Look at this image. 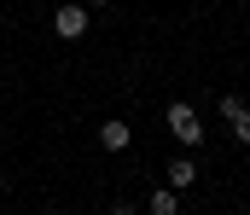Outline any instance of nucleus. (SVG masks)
Returning <instances> with one entry per match:
<instances>
[{"label": "nucleus", "mask_w": 250, "mask_h": 215, "mask_svg": "<svg viewBox=\"0 0 250 215\" xmlns=\"http://www.w3.org/2000/svg\"><path fill=\"white\" fill-rule=\"evenodd\" d=\"M163 122H169V134L187 145V151H198V145H204V117H198L192 105H181V99H175V105L163 111Z\"/></svg>", "instance_id": "nucleus-1"}, {"label": "nucleus", "mask_w": 250, "mask_h": 215, "mask_svg": "<svg viewBox=\"0 0 250 215\" xmlns=\"http://www.w3.org/2000/svg\"><path fill=\"white\" fill-rule=\"evenodd\" d=\"M87 18H93L87 6H59V12H53V29H59L64 41H82V35H87Z\"/></svg>", "instance_id": "nucleus-2"}, {"label": "nucleus", "mask_w": 250, "mask_h": 215, "mask_svg": "<svg viewBox=\"0 0 250 215\" xmlns=\"http://www.w3.org/2000/svg\"><path fill=\"white\" fill-rule=\"evenodd\" d=\"M192 180H198V163H192V157H175V163H169V192H187Z\"/></svg>", "instance_id": "nucleus-3"}, {"label": "nucleus", "mask_w": 250, "mask_h": 215, "mask_svg": "<svg viewBox=\"0 0 250 215\" xmlns=\"http://www.w3.org/2000/svg\"><path fill=\"white\" fill-rule=\"evenodd\" d=\"M99 145H105V151H123V145H128V122H123V117L99 122Z\"/></svg>", "instance_id": "nucleus-4"}, {"label": "nucleus", "mask_w": 250, "mask_h": 215, "mask_svg": "<svg viewBox=\"0 0 250 215\" xmlns=\"http://www.w3.org/2000/svg\"><path fill=\"white\" fill-rule=\"evenodd\" d=\"M146 204H151V215H181V192H169V186H157V192H151Z\"/></svg>", "instance_id": "nucleus-5"}, {"label": "nucleus", "mask_w": 250, "mask_h": 215, "mask_svg": "<svg viewBox=\"0 0 250 215\" xmlns=\"http://www.w3.org/2000/svg\"><path fill=\"white\" fill-rule=\"evenodd\" d=\"M111 215H134V204H117V210H111Z\"/></svg>", "instance_id": "nucleus-6"}, {"label": "nucleus", "mask_w": 250, "mask_h": 215, "mask_svg": "<svg viewBox=\"0 0 250 215\" xmlns=\"http://www.w3.org/2000/svg\"><path fill=\"white\" fill-rule=\"evenodd\" d=\"M82 6H87V12H93V6H111V0H82Z\"/></svg>", "instance_id": "nucleus-7"}, {"label": "nucleus", "mask_w": 250, "mask_h": 215, "mask_svg": "<svg viewBox=\"0 0 250 215\" xmlns=\"http://www.w3.org/2000/svg\"><path fill=\"white\" fill-rule=\"evenodd\" d=\"M0 186H6V169H0Z\"/></svg>", "instance_id": "nucleus-8"}, {"label": "nucleus", "mask_w": 250, "mask_h": 215, "mask_svg": "<svg viewBox=\"0 0 250 215\" xmlns=\"http://www.w3.org/2000/svg\"><path fill=\"white\" fill-rule=\"evenodd\" d=\"M47 215H64V210H47Z\"/></svg>", "instance_id": "nucleus-9"}, {"label": "nucleus", "mask_w": 250, "mask_h": 215, "mask_svg": "<svg viewBox=\"0 0 250 215\" xmlns=\"http://www.w3.org/2000/svg\"><path fill=\"white\" fill-rule=\"evenodd\" d=\"M245 105H250V99H245Z\"/></svg>", "instance_id": "nucleus-10"}]
</instances>
